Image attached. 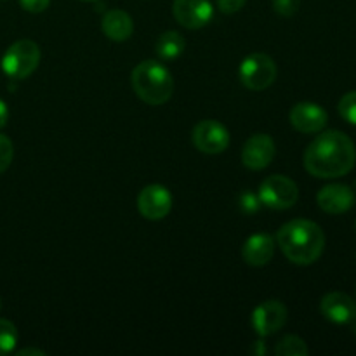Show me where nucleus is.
Segmentation results:
<instances>
[{
  "label": "nucleus",
  "instance_id": "obj_1",
  "mask_svg": "<svg viewBox=\"0 0 356 356\" xmlns=\"http://www.w3.org/2000/svg\"><path fill=\"white\" fill-rule=\"evenodd\" d=\"M355 162V143L341 131H327L316 136L305 152L306 170L320 179L346 176Z\"/></svg>",
  "mask_w": 356,
  "mask_h": 356
},
{
  "label": "nucleus",
  "instance_id": "obj_2",
  "mask_svg": "<svg viewBox=\"0 0 356 356\" xmlns=\"http://www.w3.org/2000/svg\"><path fill=\"white\" fill-rule=\"evenodd\" d=\"M277 243L291 263L308 266L320 259L325 249V235L316 222L292 219L277 233Z\"/></svg>",
  "mask_w": 356,
  "mask_h": 356
},
{
  "label": "nucleus",
  "instance_id": "obj_3",
  "mask_svg": "<svg viewBox=\"0 0 356 356\" xmlns=\"http://www.w3.org/2000/svg\"><path fill=\"white\" fill-rule=\"evenodd\" d=\"M131 82L139 99L152 106L167 103L174 92V79L170 72L162 63L153 59H146L132 70Z\"/></svg>",
  "mask_w": 356,
  "mask_h": 356
},
{
  "label": "nucleus",
  "instance_id": "obj_4",
  "mask_svg": "<svg viewBox=\"0 0 356 356\" xmlns=\"http://www.w3.org/2000/svg\"><path fill=\"white\" fill-rule=\"evenodd\" d=\"M40 63V47L33 40H17L10 45L2 58V70L14 80L28 79Z\"/></svg>",
  "mask_w": 356,
  "mask_h": 356
},
{
  "label": "nucleus",
  "instance_id": "obj_5",
  "mask_svg": "<svg viewBox=\"0 0 356 356\" xmlns=\"http://www.w3.org/2000/svg\"><path fill=\"white\" fill-rule=\"evenodd\" d=\"M257 197H259L261 204L266 207L275 209V211H285L298 202L299 190L298 184L291 177L275 174L261 183Z\"/></svg>",
  "mask_w": 356,
  "mask_h": 356
},
{
  "label": "nucleus",
  "instance_id": "obj_6",
  "mask_svg": "<svg viewBox=\"0 0 356 356\" xmlns=\"http://www.w3.org/2000/svg\"><path fill=\"white\" fill-rule=\"evenodd\" d=\"M240 80L250 90H264L277 79V65L264 52L247 56L240 65Z\"/></svg>",
  "mask_w": 356,
  "mask_h": 356
},
{
  "label": "nucleus",
  "instance_id": "obj_7",
  "mask_svg": "<svg viewBox=\"0 0 356 356\" xmlns=\"http://www.w3.org/2000/svg\"><path fill=\"white\" fill-rule=\"evenodd\" d=\"M191 139L198 152L207 153V155H218L228 148L229 132L221 122L202 120L195 125Z\"/></svg>",
  "mask_w": 356,
  "mask_h": 356
},
{
  "label": "nucleus",
  "instance_id": "obj_8",
  "mask_svg": "<svg viewBox=\"0 0 356 356\" xmlns=\"http://www.w3.org/2000/svg\"><path fill=\"white\" fill-rule=\"evenodd\" d=\"M138 209L148 221H160L172 209V195L162 184H149L139 193Z\"/></svg>",
  "mask_w": 356,
  "mask_h": 356
},
{
  "label": "nucleus",
  "instance_id": "obj_9",
  "mask_svg": "<svg viewBox=\"0 0 356 356\" xmlns=\"http://www.w3.org/2000/svg\"><path fill=\"white\" fill-rule=\"evenodd\" d=\"M172 14L181 26L198 30L212 19L214 7L211 0H174Z\"/></svg>",
  "mask_w": 356,
  "mask_h": 356
},
{
  "label": "nucleus",
  "instance_id": "obj_10",
  "mask_svg": "<svg viewBox=\"0 0 356 356\" xmlns=\"http://www.w3.org/2000/svg\"><path fill=\"white\" fill-rule=\"evenodd\" d=\"M287 322V308L277 299L263 302L252 313V327L261 337L277 334Z\"/></svg>",
  "mask_w": 356,
  "mask_h": 356
},
{
  "label": "nucleus",
  "instance_id": "obj_11",
  "mask_svg": "<svg viewBox=\"0 0 356 356\" xmlns=\"http://www.w3.org/2000/svg\"><path fill=\"white\" fill-rule=\"evenodd\" d=\"M275 141L268 134H254L252 138L247 139L242 149V162L247 169L250 170H263L273 162Z\"/></svg>",
  "mask_w": 356,
  "mask_h": 356
},
{
  "label": "nucleus",
  "instance_id": "obj_12",
  "mask_svg": "<svg viewBox=\"0 0 356 356\" xmlns=\"http://www.w3.org/2000/svg\"><path fill=\"white\" fill-rule=\"evenodd\" d=\"M327 111L316 103H298L291 110V124L296 131L315 134L327 125Z\"/></svg>",
  "mask_w": 356,
  "mask_h": 356
},
{
  "label": "nucleus",
  "instance_id": "obj_13",
  "mask_svg": "<svg viewBox=\"0 0 356 356\" xmlns=\"http://www.w3.org/2000/svg\"><path fill=\"white\" fill-rule=\"evenodd\" d=\"M320 309L329 322L337 325H346L356 318V302L344 292H330L323 296Z\"/></svg>",
  "mask_w": 356,
  "mask_h": 356
},
{
  "label": "nucleus",
  "instance_id": "obj_14",
  "mask_svg": "<svg viewBox=\"0 0 356 356\" xmlns=\"http://www.w3.org/2000/svg\"><path fill=\"white\" fill-rule=\"evenodd\" d=\"M356 195L346 184H329L316 195L320 209L327 214H344L355 205Z\"/></svg>",
  "mask_w": 356,
  "mask_h": 356
},
{
  "label": "nucleus",
  "instance_id": "obj_15",
  "mask_svg": "<svg viewBox=\"0 0 356 356\" xmlns=\"http://www.w3.org/2000/svg\"><path fill=\"white\" fill-rule=\"evenodd\" d=\"M275 254V238L268 233H256L243 243L242 256L247 264L254 268L264 266Z\"/></svg>",
  "mask_w": 356,
  "mask_h": 356
},
{
  "label": "nucleus",
  "instance_id": "obj_16",
  "mask_svg": "<svg viewBox=\"0 0 356 356\" xmlns=\"http://www.w3.org/2000/svg\"><path fill=\"white\" fill-rule=\"evenodd\" d=\"M101 26H103L104 35H106L110 40H115V42L129 40L132 31H134L132 17L122 9L108 10V13L103 16V23H101Z\"/></svg>",
  "mask_w": 356,
  "mask_h": 356
},
{
  "label": "nucleus",
  "instance_id": "obj_17",
  "mask_svg": "<svg viewBox=\"0 0 356 356\" xmlns=\"http://www.w3.org/2000/svg\"><path fill=\"white\" fill-rule=\"evenodd\" d=\"M186 42L177 31H165L156 40V54L162 59H176L183 54Z\"/></svg>",
  "mask_w": 356,
  "mask_h": 356
},
{
  "label": "nucleus",
  "instance_id": "obj_18",
  "mask_svg": "<svg viewBox=\"0 0 356 356\" xmlns=\"http://www.w3.org/2000/svg\"><path fill=\"white\" fill-rule=\"evenodd\" d=\"M309 350L305 341L298 336H285L275 346V355L278 356H308Z\"/></svg>",
  "mask_w": 356,
  "mask_h": 356
},
{
  "label": "nucleus",
  "instance_id": "obj_19",
  "mask_svg": "<svg viewBox=\"0 0 356 356\" xmlns=\"http://www.w3.org/2000/svg\"><path fill=\"white\" fill-rule=\"evenodd\" d=\"M17 344V329L13 322L0 318V356L9 355Z\"/></svg>",
  "mask_w": 356,
  "mask_h": 356
},
{
  "label": "nucleus",
  "instance_id": "obj_20",
  "mask_svg": "<svg viewBox=\"0 0 356 356\" xmlns=\"http://www.w3.org/2000/svg\"><path fill=\"white\" fill-rule=\"evenodd\" d=\"M339 113L344 120L356 125V90H351L341 97Z\"/></svg>",
  "mask_w": 356,
  "mask_h": 356
},
{
  "label": "nucleus",
  "instance_id": "obj_21",
  "mask_svg": "<svg viewBox=\"0 0 356 356\" xmlns=\"http://www.w3.org/2000/svg\"><path fill=\"white\" fill-rule=\"evenodd\" d=\"M14 156V146L7 136L0 134V174L9 169L10 162Z\"/></svg>",
  "mask_w": 356,
  "mask_h": 356
},
{
  "label": "nucleus",
  "instance_id": "obj_22",
  "mask_svg": "<svg viewBox=\"0 0 356 356\" xmlns=\"http://www.w3.org/2000/svg\"><path fill=\"white\" fill-rule=\"evenodd\" d=\"M301 7V0H273L275 13L284 17L294 16Z\"/></svg>",
  "mask_w": 356,
  "mask_h": 356
},
{
  "label": "nucleus",
  "instance_id": "obj_23",
  "mask_svg": "<svg viewBox=\"0 0 356 356\" xmlns=\"http://www.w3.org/2000/svg\"><path fill=\"white\" fill-rule=\"evenodd\" d=\"M259 197H256V195L250 193V191H245V193H242V197H240V207H242V212H245V214H254V212L259 209Z\"/></svg>",
  "mask_w": 356,
  "mask_h": 356
},
{
  "label": "nucleus",
  "instance_id": "obj_24",
  "mask_svg": "<svg viewBox=\"0 0 356 356\" xmlns=\"http://www.w3.org/2000/svg\"><path fill=\"white\" fill-rule=\"evenodd\" d=\"M19 3L24 10H28V13L38 14L44 13V10L47 9L51 0H19Z\"/></svg>",
  "mask_w": 356,
  "mask_h": 356
},
{
  "label": "nucleus",
  "instance_id": "obj_25",
  "mask_svg": "<svg viewBox=\"0 0 356 356\" xmlns=\"http://www.w3.org/2000/svg\"><path fill=\"white\" fill-rule=\"evenodd\" d=\"M247 3V0H218L219 10L225 14H233L238 13L243 6Z\"/></svg>",
  "mask_w": 356,
  "mask_h": 356
},
{
  "label": "nucleus",
  "instance_id": "obj_26",
  "mask_svg": "<svg viewBox=\"0 0 356 356\" xmlns=\"http://www.w3.org/2000/svg\"><path fill=\"white\" fill-rule=\"evenodd\" d=\"M7 118H9V110H7V104L0 99V129L6 127Z\"/></svg>",
  "mask_w": 356,
  "mask_h": 356
},
{
  "label": "nucleus",
  "instance_id": "obj_27",
  "mask_svg": "<svg viewBox=\"0 0 356 356\" xmlns=\"http://www.w3.org/2000/svg\"><path fill=\"white\" fill-rule=\"evenodd\" d=\"M17 356H30V355H35V356H45V351L42 350H37V348H24V350H19L16 353Z\"/></svg>",
  "mask_w": 356,
  "mask_h": 356
},
{
  "label": "nucleus",
  "instance_id": "obj_28",
  "mask_svg": "<svg viewBox=\"0 0 356 356\" xmlns=\"http://www.w3.org/2000/svg\"><path fill=\"white\" fill-rule=\"evenodd\" d=\"M351 323H353V332L356 334V318L353 320V322H351Z\"/></svg>",
  "mask_w": 356,
  "mask_h": 356
},
{
  "label": "nucleus",
  "instance_id": "obj_29",
  "mask_svg": "<svg viewBox=\"0 0 356 356\" xmlns=\"http://www.w3.org/2000/svg\"><path fill=\"white\" fill-rule=\"evenodd\" d=\"M83 2H96V0H83Z\"/></svg>",
  "mask_w": 356,
  "mask_h": 356
},
{
  "label": "nucleus",
  "instance_id": "obj_30",
  "mask_svg": "<svg viewBox=\"0 0 356 356\" xmlns=\"http://www.w3.org/2000/svg\"><path fill=\"white\" fill-rule=\"evenodd\" d=\"M355 232H356V222H355Z\"/></svg>",
  "mask_w": 356,
  "mask_h": 356
},
{
  "label": "nucleus",
  "instance_id": "obj_31",
  "mask_svg": "<svg viewBox=\"0 0 356 356\" xmlns=\"http://www.w3.org/2000/svg\"><path fill=\"white\" fill-rule=\"evenodd\" d=\"M0 308H2V302H0Z\"/></svg>",
  "mask_w": 356,
  "mask_h": 356
}]
</instances>
